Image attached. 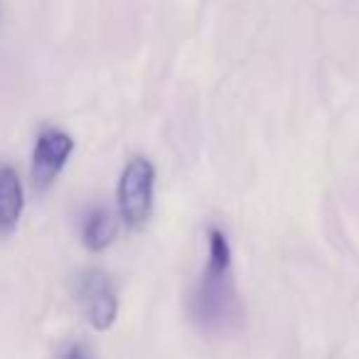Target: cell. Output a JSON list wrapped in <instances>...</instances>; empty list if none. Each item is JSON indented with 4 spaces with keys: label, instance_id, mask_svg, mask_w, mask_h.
<instances>
[{
    "label": "cell",
    "instance_id": "obj_4",
    "mask_svg": "<svg viewBox=\"0 0 359 359\" xmlns=\"http://www.w3.org/2000/svg\"><path fill=\"white\" fill-rule=\"evenodd\" d=\"M79 300L84 303V313L89 318L91 327L94 330H109L116 323V315H118V298H116V290L111 285V280L106 278L104 271L91 269L86 271L79 278Z\"/></svg>",
    "mask_w": 359,
    "mask_h": 359
},
{
    "label": "cell",
    "instance_id": "obj_3",
    "mask_svg": "<svg viewBox=\"0 0 359 359\" xmlns=\"http://www.w3.org/2000/svg\"><path fill=\"white\" fill-rule=\"evenodd\" d=\"M74 150V140L60 128H45L37 135L35 153H32V182L37 190H47L62 172Z\"/></svg>",
    "mask_w": 359,
    "mask_h": 359
},
{
    "label": "cell",
    "instance_id": "obj_7",
    "mask_svg": "<svg viewBox=\"0 0 359 359\" xmlns=\"http://www.w3.org/2000/svg\"><path fill=\"white\" fill-rule=\"evenodd\" d=\"M65 359H89V357H86V352H84V347H81V344H72V347L67 349Z\"/></svg>",
    "mask_w": 359,
    "mask_h": 359
},
{
    "label": "cell",
    "instance_id": "obj_2",
    "mask_svg": "<svg viewBox=\"0 0 359 359\" xmlns=\"http://www.w3.org/2000/svg\"><path fill=\"white\" fill-rule=\"evenodd\" d=\"M153 192H155V168L148 158L128 160L118 182V212L126 226L133 231L143 229L153 215Z\"/></svg>",
    "mask_w": 359,
    "mask_h": 359
},
{
    "label": "cell",
    "instance_id": "obj_1",
    "mask_svg": "<svg viewBox=\"0 0 359 359\" xmlns=\"http://www.w3.org/2000/svg\"><path fill=\"white\" fill-rule=\"evenodd\" d=\"M192 318L205 330H226L239 318V298L231 269V246L219 226L207 231V266L192 293Z\"/></svg>",
    "mask_w": 359,
    "mask_h": 359
},
{
    "label": "cell",
    "instance_id": "obj_6",
    "mask_svg": "<svg viewBox=\"0 0 359 359\" xmlns=\"http://www.w3.org/2000/svg\"><path fill=\"white\" fill-rule=\"evenodd\" d=\"M116 239V219L106 207H94L84 217L81 224V241L89 251H104Z\"/></svg>",
    "mask_w": 359,
    "mask_h": 359
},
{
    "label": "cell",
    "instance_id": "obj_5",
    "mask_svg": "<svg viewBox=\"0 0 359 359\" xmlns=\"http://www.w3.org/2000/svg\"><path fill=\"white\" fill-rule=\"evenodd\" d=\"M22 207H25V195H22L20 175L11 165H3L0 168V236L15 231Z\"/></svg>",
    "mask_w": 359,
    "mask_h": 359
}]
</instances>
